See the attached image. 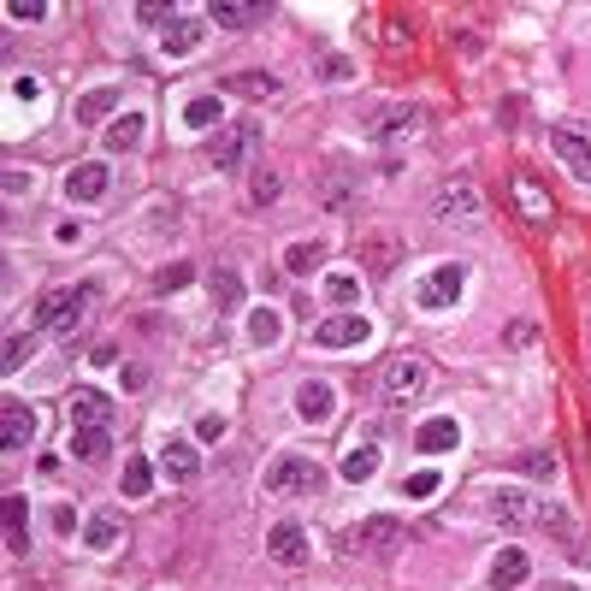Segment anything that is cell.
<instances>
[{
    "label": "cell",
    "instance_id": "1",
    "mask_svg": "<svg viewBox=\"0 0 591 591\" xmlns=\"http://www.w3.org/2000/svg\"><path fill=\"white\" fill-rule=\"evenodd\" d=\"M95 296H101L95 284H71V290H48V296L36 302V331H54V337L77 331V320L89 314V302H95Z\"/></svg>",
    "mask_w": 591,
    "mask_h": 591
},
{
    "label": "cell",
    "instance_id": "2",
    "mask_svg": "<svg viewBox=\"0 0 591 591\" xmlns=\"http://www.w3.org/2000/svg\"><path fill=\"white\" fill-rule=\"evenodd\" d=\"M432 219L438 225H479L485 219V196H479V184L473 178H444L438 184V196H432Z\"/></svg>",
    "mask_w": 591,
    "mask_h": 591
},
{
    "label": "cell",
    "instance_id": "3",
    "mask_svg": "<svg viewBox=\"0 0 591 591\" xmlns=\"http://www.w3.org/2000/svg\"><path fill=\"white\" fill-rule=\"evenodd\" d=\"M266 491L272 497H320L326 491V467L308 456H284L266 467Z\"/></svg>",
    "mask_w": 591,
    "mask_h": 591
},
{
    "label": "cell",
    "instance_id": "4",
    "mask_svg": "<svg viewBox=\"0 0 591 591\" xmlns=\"http://www.w3.org/2000/svg\"><path fill=\"white\" fill-rule=\"evenodd\" d=\"M461 284H467V261H444V266H432V272L420 278V290H414V302L438 314V308H450V302L461 296Z\"/></svg>",
    "mask_w": 591,
    "mask_h": 591
},
{
    "label": "cell",
    "instance_id": "5",
    "mask_svg": "<svg viewBox=\"0 0 591 591\" xmlns=\"http://www.w3.org/2000/svg\"><path fill=\"white\" fill-rule=\"evenodd\" d=\"M255 148H261V125H255V119H243L237 131H225L219 142H213V166H219V172H249Z\"/></svg>",
    "mask_w": 591,
    "mask_h": 591
},
{
    "label": "cell",
    "instance_id": "6",
    "mask_svg": "<svg viewBox=\"0 0 591 591\" xmlns=\"http://www.w3.org/2000/svg\"><path fill=\"white\" fill-rule=\"evenodd\" d=\"M42 432V414L30 402H0V450H30Z\"/></svg>",
    "mask_w": 591,
    "mask_h": 591
},
{
    "label": "cell",
    "instance_id": "7",
    "mask_svg": "<svg viewBox=\"0 0 591 591\" xmlns=\"http://www.w3.org/2000/svg\"><path fill=\"white\" fill-rule=\"evenodd\" d=\"M550 154L574 172V184H586V190H591V136L586 131H568V125H562V131H550Z\"/></svg>",
    "mask_w": 591,
    "mask_h": 591
},
{
    "label": "cell",
    "instance_id": "8",
    "mask_svg": "<svg viewBox=\"0 0 591 591\" xmlns=\"http://www.w3.org/2000/svg\"><path fill=\"white\" fill-rule=\"evenodd\" d=\"M367 337H373L367 314H331V320L314 326V343H320V349H355V343H367Z\"/></svg>",
    "mask_w": 591,
    "mask_h": 591
},
{
    "label": "cell",
    "instance_id": "9",
    "mask_svg": "<svg viewBox=\"0 0 591 591\" xmlns=\"http://www.w3.org/2000/svg\"><path fill=\"white\" fill-rule=\"evenodd\" d=\"M385 391H391L396 402H414V396L426 391V361H420V355H391V361H385Z\"/></svg>",
    "mask_w": 591,
    "mask_h": 591
},
{
    "label": "cell",
    "instance_id": "10",
    "mask_svg": "<svg viewBox=\"0 0 591 591\" xmlns=\"http://www.w3.org/2000/svg\"><path fill=\"white\" fill-rule=\"evenodd\" d=\"M396 544H402V521H391V515H367V521L349 532V550H373V556H391Z\"/></svg>",
    "mask_w": 591,
    "mask_h": 591
},
{
    "label": "cell",
    "instance_id": "11",
    "mask_svg": "<svg viewBox=\"0 0 591 591\" xmlns=\"http://www.w3.org/2000/svg\"><path fill=\"white\" fill-rule=\"evenodd\" d=\"M207 18H213V24H225V30H255V24L272 18V6H266V0H213V6H207Z\"/></svg>",
    "mask_w": 591,
    "mask_h": 591
},
{
    "label": "cell",
    "instance_id": "12",
    "mask_svg": "<svg viewBox=\"0 0 591 591\" xmlns=\"http://www.w3.org/2000/svg\"><path fill=\"white\" fill-rule=\"evenodd\" d=\"M160 473L172 479V485H196L201 479V450L190 438H172L166 450H160Z\"/></svg>",
    "mask_w": 591,
    "mask_h": 591
},
{
    "label": "cell",
    "instance_id": "13",
    "mask_svg": "<svg viewBox=\"0 0 591 591\" xmlns=\"http://www.w3.org/2000/svg\"><path fill=\"white\" fill-rule=\"evenodd\" d=\"M266 550H272V562H284V568H302L308 562V532L296 521H278L266 532Z\"/></svg>",
    "mask_w": 591,
    "mask_h": 591
},
{
    "label": "cell",
    "instance_id": "14",
    "mask_svg": "<svg viewBox=\"0 0 591 591\" xmlns=\"http://www.w3.org/2000/svg\"><path fill=\"white\" fill-rule=\"evenodd\" d=\"M526 574H532L526 550H521V544H503V550H497V562H491V574H485V586H491V591H515V586H526Z\"/></svg>",
    "mask_w": 591,
    "mask_h": 591
},
{
    "label": "cell",
    "instance_id": "15",
    "mask_svg": "<svg viewBox=\"0 0 591 591\" xmlns=\"http://www.w3.org/2000/svg\"><path fill=\"white\" fill-rule=\"evenodd\" d=\"M355 196H361V178H355L349 166H326V172H320V201H326L331 213H349Z\"/></svg>",
    "mask_w": 591,
    "mask_h": 591
},
{
    "label": "cell",
    "instance_id": "16",
    "mask_svg": "<svg viewBox=\"0 0 591 591\" xmlns=\"http://www.w3.org/2000/svg\"><path fill=\"white\" fill-rule=\"evenodd\" d=\"M367 131L379 136V142H402V136H420V131H426V113H420V107H385Z\"/></svg>",
    "mask_w": 591,
    "mask_h": 591
},
{
    "label": "cell",
    "instance_id": "17",
    "mask_svg": "<svg viewBox=\"0 0 591 591\" xmlns=\"http://www.w3.org/2000/svg\"><path fill=\"white\" fill-rule=\"evenodd\" d=\"M497 521L509 526H526V521H544V503L538 497H526V491H491V503H485Z\"/></svg>",
    "mask_w": 591,
    "mask_h": 591
},
{
    "label": "cell",
    "instance_id": "18",
    "mask_svg": "<svg viewBox=\"0 0 591 591\" xmlns=\"http://www.w3.org/2000/svg\"><path fill=\"white\" fill-rule=\"evenodd\" d=\"M361 261H367L373 278H385V272L402 261V237H391V231H367V237H361Z\"/></svg>",
    "mask_w": 591,
    "mask_h": 591
},
{
    "label": "cell",
    "instance_id": "19",
    "mask_svg": "<svg viewBox=\"0 0 591 591\" xmlns=\"http://www.w3.org/2000/svg\"><path fill=\"white\" fill-rule=\"evenodd\" d=\"M414 444H420L426 456H444V450H456V444H461V420H450V414H432V420H420Z\"/></svg>",
    "mask_w": 591,
    "mask_h": 591
},
{
    "label": "cell",
    "instance_id": "20",
    "mask_svg": "<svg viewBox=\"0 0 591 591\" xmlns=\"http://www.w3.org/2000/svg\"><path fill=\"white\" fill-rule=\"evenodd\" d=\"M66 196L71 201H101V196H107V166H101V160L71 166V172H66Z\"/></svg>",
    "mask_w": 591,
    "mask_h": 591
},
{
    "label": "cell",
    "instance_id": "21",
    "mask_svg": "<svg viewBox=\"0 0 591 591\" xmlns=\"http://www.w3.org/2000/svg\"><path fill=\"white\" fill-rule=\"evenodd\" d=\"M331 408H337V391H331V385H320V379H308V385L296 391V414H302L308 426L331 420Z\"/></svg>",
    "mask_w": 591,
    "mask_h": 591
},
{
    "label": "cell",
    "instance_id": "22",
    "mask_svg": "<svg viewBox=\"0 0 591 591\" xmlns=\"http://www.w3.org/2000/svg\"><path fill=\"white\" fill-rule=\"evenodd\" d=\"M160 48H166L172 60H184V54H196V48H201V24H196V18H172V24L160 30Z\"/></svg>",
    "mask_w": 591,
    "mask_h": 591
},
{
    "label": "cell",
    "instance_id": "23",
    "mask_svg": "<svg viewBox=\"0 0 591 591\" xmlns=\"http://www.w3.org/2000/svg\"><path fill=\"white\" fill-rule=\"evenodd\" d=\"M6 550L12 556L30 550V503L24 497H6Z\"/></svg>",
    "mask_w": 591,
    "mask_h": 591
},
{
    "label": "cell",
    "instance_id": "24",
    "mask_svg": "<svg viewBox=\"0 0 591 591\" xmlns=\"http://www.w3.org/2000/svg\"><path fill=\"white\" fill-rule=\"evenodd\" d=\"M113 450V438H107V426H77V438H71V456L89 461V467H101Z\"/></svg>",
    "mask_w": 591,
    "mask_h": 591
},
{
    "label": "cell",
    "instance_id": "25",
    "mask_svg": "<svg viewBox=\"0 0 591 591\" xmlns=\"http://www.w3.org/2000/svg\"><path fill=\"white\" fill-rule=\"evenodd\" d=\"M320 261H326V243H314V237H302V243H290V249H284V272H290V278L320 272Z\"/></svg>",
    "mask_w": 591,
    "mask_h": 591
},
{
    "label": "cell",
    "instance_id": "26",
    "mask_svg": "<svg viewBox=\"0 0 591 591\" xmlns=\"http://www.w3.org/2000/svg\"><path fill=\"white\" fill-rule=\"evenodd\" d=\"M515 201H521V219H526V225H550V213H556V207H550V196H544L532 178H515Z\"/></svg>",
    "mask_w": 591,
    "mask_h": 591
},
{
    "label": "cell",
    "instance_id": "27",
    "mask_svg": "<svg viewBox=\"0 0 591 591\" xmlns=\"http://www.w3.org/2000/svg\"><path fill=\"white\" fill-rule=\"evenodd\" d=\"M119 532H125V521H119L113 509H101V515H89V521H83V544H89V550H113V544H119Z\"/></svg>",
    "mask_w": 591,
    "mask_h": 591
},
{
    "label": "cell",
    "instance_id": "28",
    "mask_svg": "<svg viewBox=\"0 0 591 591\" xmlns=\"http://www.w3.org/2000/svg\"><path fill=\"white\" fill-rule=\"evenodd\" d=\"M107 414H113V402L101 391H77L71 396V426H107Z\"/></svg>",
    "mask_w": 591,
    "mask_h": 591
},
{
    "label": "cell",
    "instance_id": "29",
    "mask_svg": "<svg viewBox=\"0 0 591 591\" xmlns=\"http://www.w3.org/2000/svg\"><path fill=\"white\" fill-rule=\"evenodd\" d=\"M119 107V89L107 83V89H89V95H77V125H95L101 113H113Z\"/></svg>",
    "mask_w": 591,
    "mask_h": 591
},
{
    "label": "cell",
    "instance_id": "30",
    "mask_svg": "<svg viewBox=\"0 0 591 591\" xmlns=\"http://www.w3.org/2000/svg\"><path fill=\"white\" fill-rule=\"evenodd\" d=\"M278 196H284V178H278L272 166H255V172H249V201H255V207H272Z\"/></svg>",
    "mask_w": 591,
    "mask_h": 591
},
{
    "label": "cell",
    "instance_id": "31",
    "mask_svg": "<svg viewBox=\"0 0 591 591\" xmlns=\"http://www.w3.org/2000/svg\"><path fill=\"white\" fill-rule=\"evenodd\" d=\"M219 119H225V107H219V95H196V101L184 107V125H190V131H213Z\"/></svg>",
    "mask_w": 591,
    "mask_h": 591
},
{
    "label": "cell",
    "instance_id": "32",
    "mask_svg": "<svg viewBox=\"0 0 591 591\" xmlns=\"http://www.w3.org/2000/svg\"><path fill=\"white\" fill-rule=\"evenodd\" d=\"M231 89H237V95H249V101H266V95H278V77H272V71H237V77H231Z\"/></svg>",
    "mask_w": 591,
    "mask_h": 591
},
{
    "label": "cell",
    "instance_id": "33",
    "mask_svg": "<svg viewBox=\"0 0 591 591\" xmlns=\"http://www.w3.org/2000/svg\"><path fill=\"white\" fill-rule=\"evenodd\" d=\"M136 142H142V113H119V125H107V148L125 154V148H136Z\"/></svg>",
    "mask_w": 591,
    "mask_h": 591
},
{
    "label": "cell",
    "instance_id": "34",
    "mask_svg": "<svg viewBox=\"0 0 591 591\" xmlns=\"http://www.w3.org/2000/svg\"><path fill=\"white\" fill-rule=\"evenodd\" d=\"M373 473H379V450H373V444H355V450L343 456V479L361 485V479H373Z\"/></svg>",
    "mask_w": 591,
    "mask_h": 591
},
{
    "label": "cell",
    "instance_id": "35",
    "mask_svg": "<svg viewBox=\"0 0 591 591\" xmlns=\"http://www.w3.org/2000/svg\"><path fill=\"white\" fill-rule=\"evenodd\" d=\"M278 331H284V320H278L272 308H249V343L272 349V343H278Z\"/></svg>",
    "mask_w": 591,
    "mask_h": 591
},
{
    "label": "cell",
    "instance_id": "36",
    "mask_svg": "<svg viewBox=\"0 0 591 591\" xmlns=\"http://www.w3.org/2000/svg\"><path fill=\"white\" fill-rule=\"evenodd\" d=\"M213 302H219V308H243V278H237L231 266L213 272Z\"/></svg>",
    "mask_w": 591,
    "mask_h": 591
},
{
    "label": "cell",
    "instance_id": "37",
    "mask_svg": "<svg viewBox=\"0 0 591 591\" xmlns=\"http://www.w3.org/2000/svg\"><path fill=\"white\" fill-rule=\"evenodd\" d=\"M148 485H154V461L131 456V467H125V497H148Z\"/></svg>",
    "mask_w": 591,
    "mask_h": 591
},
{
    "label": "cell",
    "instance_id": "38",
    "mask_svg": "<svg viewBox=\"0 0 591 591\" xmlns=\"http://www.w3.org/2000/svg\"><path fill=\"white\" fill-rule=\"evenodd\" d=\"M190 278H196V266H190V261H172V266H160V272H154V290L166 296V290H184Z\"/></svg>",
    "mask_w": 591,
    "mask_h": 591
},
{
    "label": "cell",
    "instance_id": "39",
    "mask_svg": "<svg viewBox=\"0 0 591 591\" xmlns=\"http://www.w3.org/2000/svg\"><path fill=\"white\" fill-rule=\"evenodd\" d=\"M438 485H444V479H438L432 467H420V473H408V479H402V497H414V503H420V497H432Z\"/></svg>",
    "mask_w": 591,
    "mask_h": 591
},
{
    "label": "cell",
    "instance_id": "40",
    "mask_svg": "<svg viewBox=\"0 0 591 591\" xmlns=\"http://www.w3.org/2000/svg\"><path fill=\"white\" fill-rule=\"evenodd\" d=\"M6 18H18V24H42V18H48V0H6Z\"/></svg>",
    "mask_w": 591,
    "mask_h": 591
},
{
    "label": "cell",
    "instance_id": "41",
    "mask_svg": "<svg viewBox=\"0 0 591 591\" xmlns=\"http://www.w3.org/2000/svg\"><path fill=\"white\" fill-rule=\"evenodd\" d=\"M521 467L532 473V479H556V456H550V450H526Z\"/></svg>",
    "mask_w": 591,
    "mask_h": 591
},
{
    "label": "cell",
    "instance_id": "42",
    "mask_svg": "<svg viewBox=\"0 0 591 591\" xmlns=\"http://www.w3.org/2000/svg\"><path fill=\"white\" fill-rule=\"evenodd\" d=\"M326 296H331V302H355V296H361V284H355V278H343V272H331Z\"/></svg>",
    "mask_w": 591,
    "mask_h": 591
},
{
    "label": "cell",
    "instance_id": "43",
    "mask_svg": "<svg viewBox=\"0 0 591 591\" xmlns=\"http://www.w3.org/2000/svg\"><path fill=\"white\" fill-rule=\"evenodd\" d=\"M30 349H36V337H12V343H6V373H18V367L30 361Z\"/></svg>",
    "mask_w": 591,
    "mask_h": 591
},
{
    "label": "cell",
    "instance_id": "44",
    "mask_svg": "<svg viewBox=\"0 0 591 591\" xmlns=\"http://www.w3.org/2000/svg\"><path fill=\"white\" fill-rule=\"evenodd\" d=\"M503 343H509V349H532V343H538V331H532V320H515V326L503 331Z\"/></svg>",
    "mask_w": 591,
    "mask_h": 591
},
{
    "label": "cell",
    "instance_id": "45",
    "mask_svg": "<svg viewBox=\"0 0 591 591\" xmlns=\"http://www.w3.org/2000/svg\"><path fill=\"white\" fill-rule=\"evenodd\" d=\"M320 77H326V83H349V77H355V66H349L343 54H326V66H320Z\"/></svg>",
    "mask_w": 591,
    "mask_h": 591
},
{
    "label": "cell",
    "instance_id": "46",
    "mask_svg": "<svg viewBox=\"0 0 591 591\" xmlns=\"http://www.w3.org/2000/svg\"><path fill=\"white\" fill-rule=\"evenodd\" d=\"M136 18H142V24H172V12H166L160 0H142V6H136Z\"/></svg>",
    "mask_w": 591,
    "mask_h": 591
},
{
    "label": "cell",
    "instance_id": "47",
    "mask_svg": "<svg viewBox=\"0 0 591 591\" xmlns=\"http://www.w3.org/2000/svg\"><path fill=\"white\" fill-rule=\"evenodd\" d=\"M12 95H18V101H42V83H36V77H12Z\"/></svg>",
    "mask_w": 591,
    "mask_h": 591
},
{
    "label": "cell",
    "instance_id": "48",
    "mask_svg": "<svg viewBox=\"0 0 591 591\" xmlns=\"http://www.w3.org/2000/svg\"><path fill=\"white\" fill-rule=\"evenodd\" d=\"M54 532H77V515H71V509H54Z\"/></svg>",
    "mask_w": 591,
    "mask_h": 591
},
{
    "label": "cell",
    "instance_id": "49",
    "mask_svg": "<svg viewBox=\"0 0 591 591\" xmlns=\"http://www.w3.org/2000/svg\"><path fill=\"white\" fill-rule=\"evenodd\" d=\"M586 296H591V266H586Z\"/></svg>",
    "mask_w": 591,
    "mask_h": 591
},
{
    "label": "cell",
    "instance_id": "50",
    "mask_svg": "<svg viewBox=\"0 0 591 591\" xmlns=\"http://www.w3.org/2000/svg\"><path fill=\"white\" fill-rule=\"evenodd\" d=\"M550 591H580V586H550Z\"/></svg>",
    "mask_w": 591,
    "mask_h": 591
}]
</instances>
